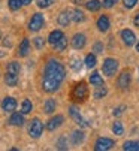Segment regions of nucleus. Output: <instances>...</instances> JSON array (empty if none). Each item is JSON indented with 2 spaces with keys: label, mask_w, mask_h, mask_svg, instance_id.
Masks as SVG:
<instances>
[{
  "label": "nucleus",
  "mask_w": 139,
  "mask_h": 151,
  "mask_svg": "<svg viewBox=\"0 0 139 151\" xmlns=\"http://www.w3.org/2000/svg\"><path fill=\"white\" fill-rule=\"evenodd\" d=\"M123 150H126V151H139V141H126L123 144Z\"/></svg>",
  "instance_id": "nucleus-25"
},
{
  "label": "nucleus",
  "mask_w": 139,
  "mask_h": 151,
  "mask_svg": "<svg viewBox=\"0 0 139 151\" xmlns=\"http://www.w3.org/2000/svg\"><path fill=\"white\" fill-rule=\"evenodd\" d=\"M71 68H72V70L79 72L81 68H82V61H81L79 58H72V61H71Z\"/></svg>",
  "instance_id": "nucleus-31"
},
{
  "label": "nucleus",
  "mask_w": 139,
  "mask_h": 151,
  "mask_svg": "<svg viewBox=\"0 0 139 151\" xmlns=\"http://www.w3.org/2000/svg\"><path fill=\"white\" fill-rule=\"evenodd\" d=\"M11 118H9V123L12 126H17V127H21V126H24L26 120H24V114H21V112H11Z\"/></svg>",
  "instance_id": "nucleus-14"
},
{
  "label": "nucleus",
  "mask_w": 139,
  "mask_h": 151,
  "mask_svg": "<svg viewBox=\"0 0 139 151\" xmlns=\"http://www.w3.org/2000/svg\"><path fill=\"white\" fill-rule=\"evenodd\" d=\"M93 51H94L96 54H102L103 52V45L100 44V42H96V44L93 45Z\"/></svg>",
  "instance_id": "nucleus-35"
},
{
  "label": "nucleus",
  "mask_w": 139,
  "mask_h": 151,
  "mask_svg": "<svg viewBox=\"0 0 139 151\" xmlns=\"http://www.w3.org/2000/svg\"><path fill=\"white\" fill-rule=\"evenodd\" d=\"M42 132H43V124H42V121H40L39 118H33V120L30 121V124H29V135H30L33 139H37V138H40Z\"/></svg>",
  "instance_id": "nucleus-4"
},
{
  "label": "nucleus",
  "mask_w": 139,
  "mask_h": 151,
  "mask_svg": "<svg viewBox=\"0 0 139 151\" xmlns=\"http://www.w3.org/2000/svg\"><path fill=\"white\" fill-rule=\"evenodd\" d=\"M69 115H71L72 117V120L79 126V127H88L90 126V123L81 115V112H79V109H78V108L76 106H71V108H69Z\"/></svg>",
  "instance_id": "nucleus-5"
},
{
  "label": "nucleus",
  "mask_w": 139,
  "mask_h": 151,
  "mask_svg": "<svg viewBox=\"0 0 139 151\" xmlns=\"http://www.w3.org/2000/svg\"><path fill=\"white\" fill-rule=\"evenodd\" d=\"M66 47H67V37L63 35L60 39H58V42L54 45V48H55V51H64L66 50Z\"/></svg>",
  "instance_id": "nucleus-29"
},
{
  "label": "nucleus",
  "mask_w": 139,
  "mask_h": 151,
  "mask_svg": "<svg viewBox=\"0 0 139 151\" xmlns=\"http://www.w3.org/2000/svg\"><path fill=\"white\" fill-rule=\"evenodd\" d=\"M123 109H124L123 106L117 108V109H114V115H117V117H118V115H121V114H123Z\"/></svg>",
  "instance_id": "nucleus-39"
},
{
  "label": "nucleus",
  "mask_w": 139,
  "mask_h": 151,
  "mask_svg": "<svg viewBox=\"0 0 139 151\" xmlns=\"http://www.w3.org/2000/svg\"><path fill=\"white\" fill-rule=\"evenodd\" d=\"M43 24H45V18H43V15L42 14H35L33 17H32V19L29 21V30L30 32H39L42 27H43Z\"/></svg>",
  "instance_id": "nucleus-6"
},
{
  "label": "nucleus",
  "mask_w": 139,
  "mask_h": 151,
  "mask_svg": "<svg viewBox=\"0 0 139 151\" xmlns=\"http://www.w3.org/2000/svg\"><path fill=\"white\" fill-rule=\"evenodd\" d=\"M3 44H5V47H11V40H5Z\"/></svg>",
  "instance_id": "nucleus-43"
},
{
  "label": "nucleus",
  "mask_w": 139,
  "mask_h": 151,
  "mask_svg": "<svg viewBox=\"0 0 139 151\" xmlns=\"http://www.w3.org/2000/svg\"><path fill=\"white\" fill-rule=\"evenodd\" d=\"M57 147H58V150H67V145L64 144V138H60V141H58Z\"/></svg>",
  "instance_id": "nucleus-38"
},
{
  "label": "nucleus",
  "mask_w": 139,
  "mask_h": 151,
  "mask_svg": "<svg viewBox=\"0 0 139 151\" xmlns=\"http://www.w3.org/2000/svg\"><path fill=\"white\" fill-rule=\"evenodd\" d=\"M112 132L117 135V136H121L123 133H124V129H123V124L120 123V121H115L114 124H112Z\"/></svg>",
  "instance_id": "nucleus-30"
},
{
  "label": "nucleus",
  "mask_w": 139,
  "mask_h": 151,
  "mask_svg": "<svg viewBox=\"0 0 139 151\" xmlns=\"http://www.w3.org/2000/svg\"><path fill=\"white\" fill-rule=\"evenodd\" d=\"M29 48H30V42H29L27 37H24V39L21 40V44L18 45V51H17V54H18L19 57H26V55L29 54Z\"/></svg>",
  "instance_id": "nucleus-15"
},
{
  "label": "nucleus",
  "mask_w": 139,
  "mask_h": 151,
  "mask_svg": "<svg viewBox=\"0 0 139 151\" xmlns=\"http://www.w3.org/2000/svg\"><path fill=\"white\" fill-rule=\"evenodd\" d=\"M53 3V0H36V5L40 8V9H45V8H50Z\"/></svg>",
  "instance_id": "nucleus-34"
},
{
  "label": "nucleus",
  "mask_w": 139,
  "mask_h": 151,
  "mask_svg": "<svg viewBox=\"0 0 139 151\" xmlns=\"http://www.w3.org/2000/svg\"><path fill=\"white\" fill-rule=\"evenodd\" d=\"M63 35H64V33H63L61 30H58V29H57V30H53V32L50 33V36H48V44L54 47V45L57 44V42H58V39H60Z\"/></svg>",
  "instance_id": "nucleus-18"
},
{
  "label": "nucleus",
  "mask_w": 139,
  "mask_h": 151,
  "mask_svg": "<svg viewBox=\"0 0 139 151\" xmlns=\"http://www.w3.org/2000/svg\"><path fill=\"white\" fill-rule=\"evenodd\" d=\"M32 3V0H21V5L22 6H27V5H30Z\"/></svg>",
  "instance_id": "nucleus-41"
},
{
  "label": "nucleus",
  "mask_w": 139,
  "mask_h": 151,
  "mask_svg": "<svg viewBox=\"0 0 139 151\" xmlns=\"http://www.w3.org/2000/svg\"><path fill=\"white\" fill-rule=\"evenodd\" d=\"M85 8L90 12H97L102 8V2H99V0H88V2H85Z\"/></svg>",
  "instance_id": "nucleus-20"
},
{
  "label": "nucleus",
  "mask_w": 139,
  "mask_h": 151,
  "mask_svg": "<svg viewBox=\"0 0 139 151\" xmlns=\"http://www.w3.org/2000/svg\"><path fill=\"white\" fill-rule=\"evenodd\" d=\"M123 3H124V8L132 9V8H135V5L138 3V0H123Z\"/></svg>",
  "instance_id": "nucleus-36"
},
{
  "label": "nucleus",
  "mask_w": 139,
  "mask_h": 151,
  "mask_svg": "<svg viewBox=\"0 0 139 151\" xmlns=\"http://www.w3.org/2000/svg\"><path fill=\"white\" fill-rule=\"evenodd\" d=\"M88 79H90L91 85H94V87H97V85H102V84H103V78L100 76L99 72H93V73L90 75Z\"/></svg>",
  "instance_id": "nucleus-24"
},
{
  "label": "nucleus",
  "mask_w": 139,
  "mask_h": 151,
  "mask_svg": "<svg viewBox=\"0 0 139 151\" xmlns=\"http://www.w3.org/2000/svg\"><path fill=\"white\" fill-rule=\"evenodd\" d=\"M21 70V66H19V63L18 61H11L8 63V68H6V72H11V73H19Z\"/></svg>",
  "instance_id": "nucleus-28"
},
{
  "label": "nucleus",
  "mask_w": 139,
  "mask_h": 151,
  "mask_svg": "<svg viewBox=\"0 0 139 151\" xmlns=\"http://www.w3.org/2000/svg\"><path fill=\"white\" fill-rule=\"evenodd\" d=\"M88 87L84 81H79L73 85V88L71 91V99L73 102H85L87 97H88Z\"/></svg>",
  "instance_id": "nucleus-2"
},
{
  "label": "nucleus",
  "mask_w": 139,
  "mask_h": 151,
  "mask_svg": "<svg viewBox=\"0 0 139 151\" xmlns=\"http://www.w3.org/2000/svg\"><path fill=\"white\" fill-rule=\"evenodd\" d=\"M8 6L11 11H18L22 5H21V0H8Z\"/></svg>",
  "instance_id": "nucleus-32"
},
{
  "label": "nucleus",
  "mask_w": 139,
  "mask_h": 151,
  "mask_svg": "<svg viewBox=\"0 0 139 151\" xmlns=\"http://www.w3.org/2000/svg\"><path fill=\"white\" fill-rule=\"evenodd\" d=\"M130 79H132L130 72H127V70L121 72V73H120V76H118V79H117L118 87H120L121 90H126V88L129 87V85H130Z\"/></svg>",
  "instance_id": "nucleus-11"
},
{
  "label": "nucleus",
  "mask_w": 139,
  "mask_h": 151,
  "mask_svg": "<svg viewBox=\"0 0 139 151\" xmlns=\"http://www.w3.org/2000/svg\"><path fill=\"white\" fill-rule=\"evenodd\" d=\"M15 108H17V100H15L14 97L8 96V97H5V99L2 100V109H3L5 112H14Z\"/></svg>",
  "instance_id": "nucleus-12"
},
{
  "label": "nucleus",
  "mask_w": 139,
  "mask_h": 151,
  "mask_svg": "<svg viewBox=\"0 0 139 151\" xmlns=\"http://www.w3.org/2000/svg\"><path fill=\"white\" fill-rule=\"evenodd\" d=\"M115 145V142L111 138H99L94 144V150L96 151H108Z\"/></svg>",
  "instance_id": "nucleus-7"
},
{
  "label": "nucleus",
  "mask_w": 139,
  "mask_h": 151,
  "mask_svg": "<svg viewBox=\"0 0 139 151\" xmlns=\"http://www.w3.org/2000/svg\"><path fill=\"white\" fill-rule=\"evenodd\" d=\"M108 94V88H106V85L102 84V85H97L94 93H93V96H94V99H102Z\"/></svg>",
  "instance_id": "nucleus-23"
},
{
  "label": "nucleus",
  "mask_w": 139,
  "mask_h": 151,
  "mask_svg": "<svg viewBox=\"0 0 139 151\" xmlns=\"http://www.w3.org/2000/svg\"><path fill=\"white\" fill-rule=\"evenodd\" d=\"M136 51L139 52V42H138V44H136Z\"/></svg>",
  "instance_id": "nucleus-44"
},
{
  "label": "nucleus",
  "mask_w": 139,
  "mask_h": 151,
  "mask_svg": "<svg viewBox=\"0 0 139 151\" xmlns=\"http://www.w3.org/2000/svg\"><path fill=\"white\" fill-rule=\"evenodd\" d=\"M121 39H123V44L126 47H132V45H135V42H136L135 33L132 30H129V29H124L121 32Z\"/></svg>",
  "instance_id": "nucleus-10"
},
{
  "label": "nucleus",
  "mask_w": 139,
  "mask_h": 151,
  "mask_svg": "<svg viewBox=\"0 0 139 151\" xmlns=\"http://www.w3.org/2000/svg\"><path fill=\"white\" fill-rule=\"evenodd\" d=\"M84 63H85V66L90 68V69H91V68H94V66H96V63H97V60H96V54H87Z\"/></svg>",
  "instance_id": "nucleus-27"
},
{
  "label": "nucleus",
  "mask_w": 139,
  "mask_h": 151,
  "mask_svg": "<svg viewBox=\"0 0 139 151\" xmlns=\"http://www.w3.org/2000/svg\"><path fill=\"white\" fill-rule=\"evenodd\" d=\"M133 23H135L136 27H139V14H136V17H135V19H133Z\"/></svg>",
  "instance_id": "nucleus-40"
},
{
  "label": "nucleus",
  "mask_w": 139,
  "mask_h": 151,
  "mask_svg": "<svg viewBox=\"0 0 139 151\" xmlns=\"http://www.w3.org/2000/svg\"><path fill=\"white\" fill-rule=\"evenodd\" d=\"M64 123V117L63 115H55V117H51L48 121H46V130H50V132H53V130H55V129H58L61 124Z\"/></svg>",
  "instance_id": "nucleus-8"
},
{
  "label": "nucleus",
  "mask_w": 139,
  "mask_h": 151,
  "mask_svg": "<svg viewBox=\"0 0 139 151\" xmlns=\"http://www.w3.org/2000/svg\"><path fill=\"white\" fill-rule=\"evenodd\" d=\"M71 44H72V47H73L75 50H82V48L85 47V44H87V37H85V35H82V33H76V35H73Z\"/></svg>",
  "instance_id": "nucleus-9"
},
{
  "label": "nucleus",
  "mask_w": 139,
  "mask_h": 151,
  "mask_svg": "<svg viewBox=\"0 0 139 151\" xmlns=\"http://www.w3.org/2000/svg\"><path fill=\"white\" fill-rule=\"evenodd\" d=\"M66 78V69L63 63H60L55 58H50L46 61L43 68V75H42V90L45 93H55L61 82Z\"/></svg>",
  "instance_id": "nucleus-1"
},
{
  "label": "nucleus",
  "mask_w": 139,
  "mask_h": 151,
  "mask_svg": "<svg viewBox=\"0 0 139 151\" xmlns=\"http://www.w3.org/2000/svg\"><path fill=\"white\" fill-rule=\"evenodd\" d=\"M71 139H72V144L78 145V144H81V142L85 139V133H84L82 130H75V132L71 135Z\"/></svg>",
  "instance_id": "nucleus-22"
},
{
  "label": "nucleus",
  "mask_w": 139,
  "mask_h": 151,
  "mask_svg": "<svg viewBox=\"0 0 139 151\" xmlns=\"http://www.w3.org/2000/svg\"><path fill=\"white\" fill-rule=\"evenodd\" d=\"M33 45H35L37 50H42V48L45 47V39H43V37H40V36L35 37V39H33Z\"/></svg>",
  "instance_id": "nucleus-33"
},
{
  "label": "nucleus",
  "mask_w": 139,
  "mask_h": 151,
  "mask_svg": "<svg viewBox=\"0 0 139 151\" xmlns=\"http://www.w3.org/2000/svg\"><path fill=\"white\" fill-rule=\"evenodd\" d=\"M0 39H2V32H0Z\"/></svg>",
  "instance_id": "nucleus-45"
},
{
  "label": "nucleus",
  "mask_w": 139,
  "mask_h": 151,
  "mask_svg": "<svg viewBox=\"0 0 139 151\" xmlns=\"http://www.w3.org/2000/svg\"><path fill=\"white\" fill-rule=\"evenodd\" d=\"M71 21H73V23H82V21H85V15L82 11L79 9H73L71 11Z\"/></svg>",
  "instance_id": "nucleus-17"
},
{
  "label": "nucleus",
  "mask_w": 139,
  "mask_h": 151,
  "mask_svg": "<svg viewBox=\"0 0 139 151\" xmlns=\"http://www.w3.org/2000/svg\"><path fill=\"white\" fill-rule=\"evenodd\" d=\"M5 82H6V85H9V87H15V85L18 84V75H17V73L6 72V75H5Z\"/></svg>",
  "instance_id": "nucleus-21"
},
{
  "label": "nucleus",
  "mask_w": 139,
  "mask_h": 151,
  "mask_svg": "<svg viewBox=\"0 0 139 151\" xmlns=\"http://www.w3.org/2000/svg\"><path fill=\"white\" fill-rule=\"evenodd\" d=\"M32 109H33V105H32V102L29 100V99H24L22 100V105H21V114H30L32 112Z\"/></svg>",
  "instance_id": "nucleus-26"
},
{
  "label": "nucleus",
  "mask_w": 139,
  "mask_h": 151,
  "mask_svg": "<svg viewBox=\"0 0 139 151\" xmlns=\"http://www.w3.org/2000/svg\"><path fill=\"white\" fill-rule=\"evenodd\" d=\"M117 2H118V0H103V3H102V5H103V8L111 9V8H112L115 3H117Z\"/></svg>",
  "instance_id": "nucleus-37"
},
{
  "label": "nucleus",
  "mask_w": 139,
  "mask_h": 151,
  "mask_svg": "<svg viewBox=\"0 0 139 151\" xmlns=\"http://www.w3.org/2000/svg\"><path fill=\"white\" fill-rule=\"evenodd\" d=\"M117 70H118V60L111 58V57L103 60V64H102V72H103V75H106V76H114Z\"/></svg>",
  "instance_id": "nucleus-3"
},
{
  "label": "nucleus",
  "mask_w": 139,
  "mask_h": 151,
  "mask_svg": "<svg viewBox=\"0 0 139 151\" xmlns=\"http://www.w3.org/2000/svg\"><path fill=\"white\" fill-rule=\"evenodd\" d=\"M57 23L61 26V27H67L69 23H71V11H63L60 12L58 18H57Z\"/></svg>",
  "instance_id": "nucleus-16"
},
{
  "label": "nucleus",
  "mask_w": 139,
  "mask_h": 151,
  "mask_svg": "<svg viewBox=\"0 0 139 151\" xmlns=\"http://www.w3.org/2000/svg\"><path fill=\"white\" fill-rule=\"evenodd\" d=\"M96 26H97L99 32L106 33V32L109 30V27H111V21H109V18H108L106 15H102V17H99V18H97Z\"/></svg>",
  "instance_id": "nucleus-13"
},
{
  "label": "nucleus",
  "mask_w": 139,
  "mask_h": 151,
  "mask_svg": "<svg viewBox=\"0 0 139 151\" xmlns=\"http://www.w3.org/2000/svg\"><path fill=\"white\" fill-rule=\"evenodd\" d=\"M5 55H6V52H5V51H2V50H0V58H3Z\"/></svg>",
  "instance_id": "nucleus-42"
},
{
  "label": "nucleus",
  "mask_w": 139,
  "mask_h": 151,
  "mask_svg": "<svg viewBox=\"0 0 139 151\" xmlns=\"http://www.w3.org/2000/svg\"><path fill=\"white\" fill-rule=\"evenodd\" d=\"M55 100L54 99H46L45 103H43V112L45 114H53L55 111Z\"/></svg>",
  "instance_id": "nucleus-19"
}]
</instances>
